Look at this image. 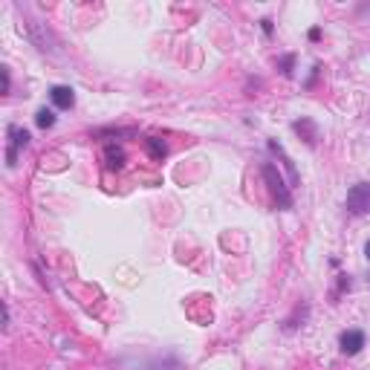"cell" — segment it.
Wrapping results in <instances>:
<instances>
[{
  "instance_id": "1",
  "label": "cell",
  "mask_w": 370,
  "mask_h": 370,
  "mask_svg": "<svg viewBox=\"0 0 370 370\" xmlns=\"http://www.w3.org/2000/svg\"><path fill=\"white\" fill-rule=\"evenodd\" d=\"M260 173H263V182L269 188V194H272V206L278 211H289V208L295 206V200H292V188L284 182V176L278 171V165L275 162H263Z\"/></svg>"
},
{
  "instance_id": "2",
  "label": "cell",
  "mask_w": 370,
  "mask_h": 370,
  "mask_svg": "<svg viewBox=\"0 0 370 370\" xmlns=\"http://www.w3.org/2000/svg\"><path fill=\"white\" fill-rule=\"evenodd\" d=\"M26 35H29V41H32L41 52H46V55H58V52H61V41L55 38V32H52L46 23L35 21V18H26Z\"/></svg>"
},
{
  "instance_id": "3",
  "label": "cell",
  "mask_w": 370,
  "mask_h": 370,
  "mask_svg": "<svg viewBox=\"0 0 370 370\" xmlns=\"http://www.w3.org/2000/svg\"><path fill=\"white\" fill-rule=\"evenodd\" d=\"M344 208L350 217H364L370 214V182H356L350 191H347Z\"/></svg>"
},
{
  "instance_id": "4",
  "label": "cell",
  "mask_w": 370,
  "mask_h": 370,
  "mask_svg": "<svg viewBox=\"0 0 370 370\" xmlns=\"http://www.w3.org/2000/svg\"><path fill=\"white\" fill-rule=\"evenodd\" d=\"M6 136H9V145H6V165L9 168H15L18 165V150H23L26 145H29V130L21 125H9L6 127Z\"/></svg>"
},
{
  "instance_id": "5",
  "label": "cell",
  "mask_w": 370,
  "mask_h": 370,
  "mask_svg": "<svg viewBox=\"0 0 370 370\" xmlns=\"http://www.w3.org/2000/svg\"><path fill=\"white\" fill-rule=\"evenodd\" d=\"M364 333L361 330H344V333L338 335V350L344 353V356H358L361 353V347H364Z\"/></svg>"
},
{
  "instance_id": "6",
  "label": "cell",
  "mask_w": 370,
  "mask_h": 370,
  "mask_svg": "<svg viewBox=\"0 0 370 370\" xmlns=\"http://www.w3.org/2000/svg\"><path fill=\"white\" fill-rule=\"evenodd\" d=\"M266 148H269V153H275L278 159H281V165L287 168V173H289V188H298V185H301V173H298V168H295V162L287 156V150L281 148L275 139H269V142H266Z\"/></svg>"
},
{
  "instance_id": "7",
  "label": "cell",
  "mask_w": 370,
  "mask_h": 370,
  "mask_svg": "<svg viewBox=\"0 0 370 370\" xmlns=\"http://www.w3.org/2000/svg\"><path fill=\"white\" fill-rule=\"evenodd\" d=\"M49 99L58 110H72L75 107V90L67 87V84H52L49 87Z\"/></svg>"
},
{
  "instance_id": "8",
  "label": "cell",
  "mask_w": 370,
  "mask_h": 370,
  "mask_svg": "<svg viewBox=\"0 0 370 370\" xmlns=\"http://www.w3.org/2000/svg\"><path fill=\"white\" fill-rule=\"evenodd\" d=\"M102 156H104V165H107V171H122V168H125V162H127L125 148H122V145H116V142L104 145Z\"/></svg>"
},
{
  "instance_id": "9",
  "label": "cell",
  "mask_w": 370,
  "mask_h": 370,
  "mask_svg": "<svg viewBox=\"0 0 370 370\" xmlns=\"http://www.w3.org/2000/svg\"><path fill=\"white\" fill-rule=\"evenodd\" d=\"M292 130H295V133L310 145V148H315V142H318V125H315L312 119H307V116L295 119V122H292Z\"/></svg>"
},
{
  "instance_id": "10",
  "label": "cell",
  "mask_w": 370,
  "mask_h": 370,
  "mask_svg": "<svg viewBox=\"0 0 370 370\" xmlns=\"http://www.w3.org/2000/svg\"><path fill=\"white\" fill-rule=\"evenodd\" d=\"M310 318V304L307 301H301V304H295V310H292V315L289 318H284V333H295L298 327H304V321Z\"/></svg>"
},
{
  "instance_id": "11",
  "label": "cell",
  "mask_w": 370,
  "mask_h": 370,
  "mask_svg": "<svg viewBox=\"0 0 370 370\" xmlns=\"http://www.w3.org/2000/svg\"><path fill=\"white\" fill-rule=\"evenodd\" d=\"M142 370H182V361L173 356V353H165V356H153L148 364H142Z\"/></svg>"
},
{
  "instance_id": "12",
  "label": "cell",
  "mask_w": 370,
  "mask_h": 370,
  "mask_svg": "<svg viewBox=\"0 0 370 370\" xmlns=\"http://www.w3.org/2000/svg\"><path fill=\"white\" fill-rule=\"evenodd\" d=\"M145 148H148V153L156 162H162L168 156V145H165V139H159V136H148L145 139Z\"/></svg>"
},
{
  "instance_id": "13",
  "label": "cell",
  "mask_w": 370,
  "mask_h": 370,
  "mask_svg": "<svg viewBox=\"0 0 370 370\" xmlns=\"http://www.w3.org/2000/svg\"><path fill=\"white\" fill-rule=\"evenodd\" d=\"M35 125L41 127V130L55 127V110H49V107H38V113H35Z\"/></svg>"
},
{
  "instance_id": "14",
  "label": "cell",
  "mask_w": 370,
  "mask_h": 370,
  "mask_svg": "<svg viewBox=\"0 0 370 370\" xmlns=\"http://www.w3.org/2000/svg\"><path fill=\"white\" fill-rule=\"evenodd\" d=\"M278 69H281V75H292V69H295V55H281L278 58Z\"/></svg>"
},
{
  "instance_id": "15",
  "label": "cell",
  "mask_w": 370,
  "mask_h": 370,
  "mask_svg": "<svg viewBox=\"0 0 370 370\" xmlns=\"http://www.w3.org/2000/svg\"><path fill=\"white\" fill-rule=\"evenodd\" d=\"M260 29H263L266 38H272V32H275V23H272V18H263V21H260Z\"/></svg>"
},
{
  "instance_id": "16",
  "label": "cell",
  "mask_w": 370,
  "mask_h": 370,
  "mask_svg": "<svg viewBox=\"0 0 370 370\" xmlns=\"http://www.w3.org/2000/svg\"><path fill=\"white\" fill-rule=\"evenodd\" d=\"M350 287H353L350 275H338V292H350Z\"/></svg>"
},
{
  "instance_id": "17",
  "label": "cell",
  "mask_w": 370,
  "mask_h": 370,
  "mask_svg": "<svg viewBox=\"0 0 370 370\" xmlns=\"http://www.w3.org/2000/svg\"><path fill=\"white\" fill-rule=\"evenodd\" d=\"M9 87H12V78H9V67H3V96H9Z\"/></svg>"
},
{
  "instance_id": "18",
  "label": "cell",
  "mask_w": 370,
  "mask_h": 370,
  "mask_svg": "<svg viewBox=\"0 0 370 370\" xmlns=\"http://www.w3.org/2000/svg\"><path fill=\"white\" fill-rule=\"evenodd\" d=\"M310 41H321V29H318V26L310 29Z\"/></svg>"
},
{
  "instance_id": "19",
  "label": "cell",
  "mask_w": 370,
  "mask_h": 370,
  "mask_svg": "<svg viewBox=\"0 0 370 370\" xmlns=\"http://www.w3.org/2000/svg\"><path fill=\"white\" fill-rule=\"evenodd\" d=\"M364 257H367V260H370V240L364 243Z\"/></svg>"
}]
</instances>
